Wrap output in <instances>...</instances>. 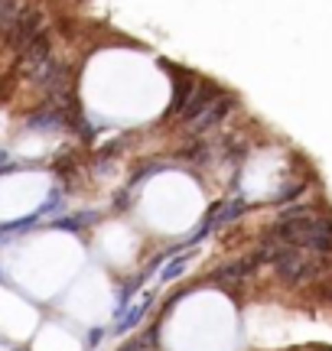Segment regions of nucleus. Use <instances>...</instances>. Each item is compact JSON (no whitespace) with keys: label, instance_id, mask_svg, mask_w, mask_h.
I'll use <instances>...</instances> for the list:
<instances>
[{"label":"nucleus","instance_id":"5","mask_svg":"<svg viewBox=\"0 0 332 351\" xmlns=\"http://www.w3.org/2000/svg\"><path fill=\"white\" fill-rule=\"evenodd\" d=\"M195 85H199V82H195L189 72H179L176 75V91H173V104H169V117H179V114L186 111V104H189Z\"/></svg>","mask_w":332,"mask_h":351},{"label":"nucleus","instance_id":"6","mask_svg":"<svg viewBox=\"0 0 332 351\" xmlns=\"http://www.w3.org/2000/svg\"><path fill=\"white\" fill-rule=\"evenodd\" d=\"M65 124V114L59 104H52V108H43V111H36L29 121H26V127L29 130H59V127Z\"/></svg>","mask_w":332,"mask_h":351},{"label":"nucleus","instance_id":"10","mask_svg":"<svg viewBox=\"0 0 332 351\" xmlns=\"http://www.w3.org/2000/svg\"><path fill=\"white\" fill-rule=\"evenodd\" d=\"M303 182H296V186H287V189H281V195H277V199L274 202H290V199H300V195H303Z\"/></svg>","mask_w":332,"mask_h":351},{"label":"nucleus","instance_id":"8","mask_svg":"<svg viewBox=\"0 0 332 351\" xmlns=\"http://www.w3.org/2000/svg\"><path fill=\"white\" fill-rule=\"evenodd\" d=\"M20 0H0V33H7L13 26V20L20 16Z\"/></svg>","mask_w":332,"mask_h":351},{"label":"nucleus","instance_id":"1","mask_svg":"<svg viewBox=\"0 0 332 351\" xmlns=\"http://www.w3.org/2000/svg\"><path fill=\"white\" fill-rule=\"evenodd\" d=\"M43 36V16L36 10H20V16L13 20V26L7 29V43L16 52H23L29 43H36Z\"/></svg>","mask_w":332,"mask_h":351},{"label":"nucleus","instance_id":"9","mask_svg":"<svg viewBox=\"0 0 332 351\" xmlns=\"http://www.w3.org/2000/svg\"><path fill=\"white\" fill-rule=\"evenodd\" d=\"M189 257H192V251H186L182 257H176V261H169V263H166V270H163V276H160V280H163V283H169V280H176L179 274H186V263H189Z\"/></svg>","mask_w":332,"mask_h":351},{"label":"nucleus","instance_id":"4","mask_svg":"<svg viewBox=\"0 0 332 351\" xmlns=\"http://www.w3.org/2000/svg\"><path fill=\"white\" fill-rule=\"evenodd\" d=\"M228 111H231V98H215L189 127L195 130V134H205V130H212V127L222 124V121L228 117Z\"/></svg>","mask_w":332,"mask_h":351},{"label":"nucleus","instance_id":"2","mask_svg":"<svg viewBox=\"0 0 332 351\" xmlns=\"http://www.w3.org/2000/svg\"><path fill=\"white\" fill-rule=\"evenodd\" d=\"M33 82H36L43 91H49L52 98H65V91H69V69H65L59 59L49 56V59L33 72Z\"/></svg>","mask_w":332,"mask_h":351},{"label":"nucleus","instance_id":"7","mask_svg":"<svg viewBox=\"0 0 332 351\" xmlns=\"http://www.w3.org/2000/svg\"><path fill=\"white\" fill-rule=\"evenodd\" d=\"M150 302H154V293H143V300L141 302H134L128 313L121 315V322H117V335H124V332H130V328H137L141 326V319L147 315V309H150Z\"/></svg>","mask_w":332,"mask_h":351},{"label":"nucleus","instance_id":"3","mask_svg":"<svg viewBox=\"0 0 332 351\" xmlns=\"http://www.w3.org/2000/svg\"><path fill=\"white\" fill-rule=\"evenodd\" d=\"M215 98H222V95H218V88L215 85H202V82H199L195 91H192L189 104H186V111L179 114V121H182V124H192V121H195V117H199V114H202Z\"/></svg>","mask_w":332,"mask_h":351},{"label":"nucleus","instance_id":"11","mask_svg":"<svg viewBox=\"0 0 332 351\" xmlns=\"http://www.w3.org/2000/svg\"><path fill=\"white\" fill-rule=\"evenodd\" d=\"M3 163H7V153L0 150V173H3V169H7V166H3Z\"/></svg>","mask_w":332,"mask_h":351}]
</instances>
